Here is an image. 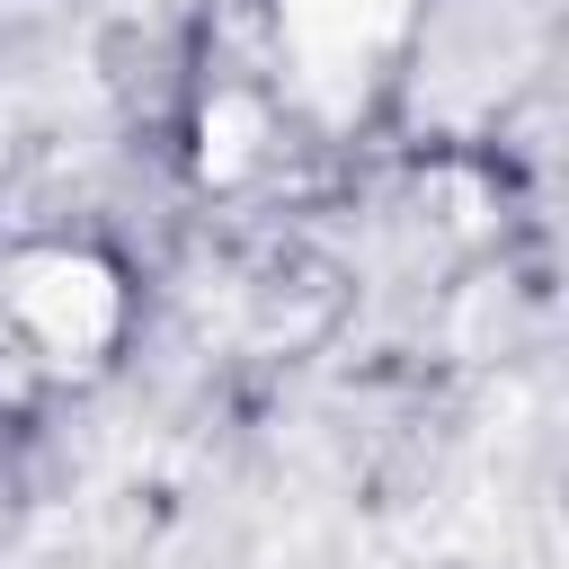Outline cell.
Here are the masks:
<instances>
[{
	"mask_svg": "<svg viewBox=\"0 0 569 569\" xmlns=\"http://www.w3.org/2000/svg\"><path fill=\"white\" fill-rule=\"evenodd\" d=\"M409 9L400 0H276V36H284V71L293 98L320 116H347L365 98V80L391 62Z\"/></svg>",
	"mask_w": 569,
	"mask_h": 569,
	"instance_id": "7a4b0ae2",
	"label": "cell"
},
{
	"mask_svg": "<svg viewBox=\"0 0 569 569\" xmlns=\"http://www.w3.org/2000/svg\"><path fill=\"white\" fill-rule=\"evenodd\" d=\"M9 329L44 365H98L124 329V276L89 249H27L9 267Z\"/></svg>",
	"mask_w": 569,
	"mask_h": 569,
	"instance_id": "6da1fadb",
	"label": "cell"
}]
</instances>
